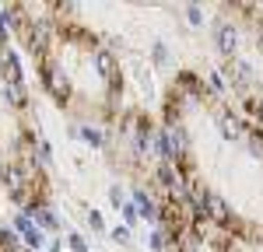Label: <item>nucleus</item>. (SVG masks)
<instances>
[{"label":"nucleus","mask_w":263,"mask_h":252,"mask_svg":"<svg viewBox=\"0 0 263 252\" xmlns=\"http://www.w3.org/2000/svg\"><path fill=\"white\" fill-rule=\"evenodd\" d=\"M49 39H53V25L49 21H28L25 25V46H28V53L46 56L49 53Z\"/></svg>","instance_id":"obj_1"},{"label":"nucleus","mask_w":263,"mask_h":252,"mask_svg":"<svg viewBox=\"0 0 263 252\" xmlns=\"http://www.w3.org/2000/svg\"><path fill=\"white\" fill-rule=\"evenodd\" d=\"M39 77H42V84L49 88V95H53L57 102H70V84H67V77H60V70H57L53 63H42Z\"/></svg>","instance_id":"obj_2"},{"label":"nucleus","mask_w":263,"mask_h":252,"mask_svg":"<svg viewBox=\"0 0 263 252\" xmlns=\"http://www.w3.org/2000/svg\"><path fill=\"white\" fill-rule=\"evenodd\" d=\"M214 42H218V49H221L224 56H232L235 49H239V32H235V25H218V32H214Z\"/></svg>","instance_id":"obj_3"},{"label":"nucleus","mask_w":263,"mask_h":252,"mask_svg":"<svg viewBox=\"0 0 263 252\" xmlns=\"http://www.w3.org/2000/svg\"><path fill=\"white\" fill-rule=\"evenodd\" d=\"M134 203H137V210H141L144 221H158V217H162V210H158V203H155V196L144 193V189H134Z\"/></svg>","instance_id":"obj_4"},{"label":"nucleus","mask_w":263,"mask_h":252,"mask_svg":"<svg viewBox=\"0 0 263 252\" xmlns=\"http://www.w3.org/2000/svg\"><path fill=\"white\" fill-rule=\"evenodd\" d=\"M218 130H221L224 140H239L246 133L242 123H239V116H232V112H221V116H218Z\"/></svg>","instance_id":"obj_5"},{"label":"nucleus","mask_w":263,"mask_h":252,"mask_svg":"<svg viewBox=\"0 0 263 252\" xmlns=\"http://www.w3.org/2000/svg\"><path fill=\"white\" fill-rule=\"evenodd\" d=\"M0 95H4V102H7V105H14V109L28 105V91H25V88H21L18 81H4V91H0Z\"/></svg>","instance_id":"obj_6"},{"label":"nucleus","mask_w":263,"mask_h":252,"mask_svg":"<svg viewBox=\"0 0 263 252\" xmlns=\"http://www.w3.org/2000/svg\"><path fill=\"white\" fill-rule=\"evenodd\" d=\"M35 224H39V228L57 231V228H60V217H57V210H53V207H39V214H35Z\"/></svg>","instance_id":"obj_7"},{"label":"nucleus","mask_w":263,"mask_h":252,"mask_svg":"<svg viewBox=\"0 0 263 252\" xmlns=\"http://www.w3.org/2000/svg\"><path fill=\"white\" fill-rule=\"evenodd\" d=\"M74 133H81V137H84V140H88L91 147H105V137H102L99 126H78Z\"/></svg>","instance_id":"obj_8"},{"label":"nucleus","mask_w":263,"mask_h":252,"mask_svg":"<svg viewBox=\"0 0 263 252\" xmlns=\"http://www.w3.org/2000/svg\"><path fill=\"white\" fill-rule=\"evenodd\" d=\"M11 228H14V231H18V235H21V238H25L28 231H35V228H39V224H35V221H32L28 214H18V217L11 221Z\"/></svg>","instance_id":"obj_9"},{"label":"nucleus","mask_w":263,"mask_h":252,"mask_svg":"<svg viewBox=\"0 0 263 252\" xmlns=\"http://www.w3.org/2000/svg\"><path fill=\"white\" fill-rule=\"evenodd\" d=\"M0 245H4V249H18V231L0 228Z\"/></svg>","instance_id":"obj_10"},{"label":"nucleus","mask_w":263,"mask_h":252,"mask_svg":"<svg viewBox=\"0 0 263 252\" xmlns=\"http://www.w3.org/2000/svg\"><path fill=\"white\" fill-rule=\"evenodd\" d=\"M186 21H190L193 28H200V25H203V11L197 7V4H190V7H186Z\"/></svg>","instance_id":"obj_11"},{"label":"nucleus","mask_w":263,"mask_h":252,"mask_svg":"<svg viewBox=\"0 0 263 252\" xmlns=\"http://www.w3.org/2000/svg\"><path fill=\"white\" fill-rule=\"evenodd\" d=\"M123 221H126V224H134V221H137V217H141V210H137V203H130V200H126V203H123Z\"/></svg>","instance_id":"obj_12"},{"label":"nucleus","mask_w":263,"mask_h":252,"mask_svg":"<svg viewBox=\"0 0 263 252\" xmlns=\"http://www.w3.org/2000/svg\"><path fill=\"white\" fill-rule=\"evenodd\" d=\"M207 81H211V91H214V95H224V77L218 74V70H211Z\"/></svg>","instance_id":"obj_13"},{"label":"nucleus","mask_w":263,"mask_h":252,"mask_svg":"<svg viewBox=\"0 0 263 252\" xmlns=\"http://www.w3.org/2000/svg\"><path fill=\"white\" fill-rule=\"evenodd\" d=\"M25 242H28V249L35 252V249H42V242H46V238H42V231L35 228V231H28V235H25Z\"/></svg>","instance_id":"obj_14"},{"label":"nucleus","mask_w":263,"mask_h":252,"mask_svg":"<svg viewBox=\"0 0 263 252\" xmlns=\"http://www.w3.org/2000/svg\"><path fill=\"white\" fill-rule=\"evenodd\" d=\"M147 245L155 252H162L165 249V231H151V235H147Z\"/></svg>","instance_id":"obj_15"},{"label":"nucleus","mask_w":263,"mask_h":252,"mask_svg":"<svg viewBox=\"0 0 263 252\" xmlns=\"http://www.w3.org/2000/svg\"><path fill=\"white\" fill-rule=\"evenodd\" d=\"M109 235H112V242H130V224H116Z\"/></svg>","instance_id":"obj_16"},{"label":"nucleus","mask_w":263,"mask_h":252,"mask_svg":"<svg viewBox=\"0 0 263 252\" xmlns=\"http://www.w3.org/2000/svg\"><path fill=\"white\" fill-rule=\"evenodd\" d=\"M151 53H155V60H158V63H165V60H168V46H165L162 39H158L155 46H151Z\"/></svg>","instance_id":"obj_17"},{"label":"nucleus","mask_w":263,"mask_h":252,"mask_svg":"<svg viewBox=\"0 0 263 252\" xmlns=\"http://www.w3.org/2000/svg\"><path fill=\"white\" fill-rule=\"evenodd\" d=\"M109 203H112L116 210H120L123 203H126V200H123V189H120V186H109Z\"/></svg>","instance_id":"obj_18"},{"label":"nucleus","mask_w":263,"mask_h":252,"mask_svg":"<svg viewBox=\"0 0 263 252\" xmlns=\"http://www.w3.org/2000/svg\"><path fill=\"white\" fill-rule=\"evenodd\" d=\"M67 245H70L74 252H88V242H84L81 235H70V238H67Z\"/></svg>","instance_id":"obj_19"},{"label":"nucleus","mask_w":263,"mask_h":252,"mask_svg":"<svg viewBox=\"0 0 263 252\" xmlns=\"http://www.w3.org/2000/svg\"><path fill=\"white\" fill-rule=\"evenodd\" d=\"M88 224H91V231H102L105 224H102V214L99 210H88Z\"/></svg>","instance_id":"obj_20"},{"label":"nucleus","mask_w":263,"mask_h":252,"mask_svg":"<svg viewBox=\"0 0 263 252\" xmlns=\"http://www.w3.org/2000/svg\"><path fill=\"white\" fill-rule=\"evenodd\" d=\"M249 109L256 112V119H263V98H249Z\"/></svg>","instance_id":"obj_21"}]
</instances>
